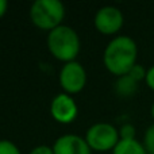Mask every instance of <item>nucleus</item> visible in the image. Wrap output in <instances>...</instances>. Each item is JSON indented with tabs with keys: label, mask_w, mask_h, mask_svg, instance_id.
Instances as JSON below:
<instances>
[{
	"label": "nucleus",
	"mask_w": 154,
	"mask_h": 154,
	"mask_svg": "<svg viewBox=\"0 0 154 154\" xmlns=\"http://www.w3.org/2000/svg\"><path fill=\"white\" fill-rule=\"evenodd\" d=\"M137 57L138 48L135 41L127 35H119L107 45L103 61L108 72L120 77L128 75V72L135 66Z\"/></svg>",
	"instance_id": "nucleus-1"
},
{
	"label": "nucleus",
	"mask_w": 154,
	"mask_h": 154,
	"mask_svg": "<svg viewBox=\"0 0 154 154\" xmlns=\"http://www.w3.org/2000/svg\"><path fill=\"white\" fill-rule=\"evenodd\" d=\"M48 48L57 60L72 62L80 51V38L72 27L61 24L49 32Z\"/></svg>",
	"instance_id": "nucleus-2"
},
{
	"label": "nucleus",
	"mask_w": 154,
	"mask_h": 154,
	"mask_svg": "<svg viewBox=\"0 0 154 154\" xmlns=\"http://www.w3.org/2000/svg\"><path fill=\"white\" fill-rule=\"evenodd\" d=\"M65 18V7L58 0H37L30 8V19L42 30H54Z\"/></svg>",
	"instance_id": "nucleus-3"
},
{
	"label": "nucleus",
	"mask_w": 154,
	"mask_h": 154,
	"mask_svg": "<svg viewBox=\"0 0 154 154\" xmlns=\"http://www.w3.org/2000/svg\"><path fill=\"white\" fill-rule=\"evenodd\" d=\"M85 141L95 152H107L114 150L120 141V135L119 131L109 123H96L88 128Z\"/></svg>",
	"instance_id": "nucleus-4"
},
{
	"label": "nucleus",
	"mask_w": 154,
	"mask_h": 154,
	"mask_svg": "<svg viewBox=\"0 0 154 154\" xmlns=\"http://www.w3.org/2000/svg\"><path fill=\"white\" fill-rule=\"evenodd\" d=\"M60 84L66 93H79L87 84V72L80 62H66L60 72Z\"/></svg>",
	"instance_id": "nucleus-5"
},
{
	"label": "nucleus",
	"mask_w": 154,
	"mask_h": 154,
	"mask_svg": "<svg viewBox=\"0 0 154 154\" xmlns=\"http://www.w3.org/2000/svg\"><path fill=\"white\" fill-rule=\"evenodd\" d=\"M95 26L104 35L116 34L123 26L122 11L112 5L101 7L95 15Z\"/></svg>",
	"instance_id": "nucleus-6"
},
{
	"label": "nucleus",
	"mask_w": 154,
	"mask_h": 154,
	"mask_svg": "<svg viewBox=\"0 0 154 154\" xmlns=\"http://www.w3.org/2000/svg\"><path fill=\"white\" fill-rule=\"evenodd\" d=\"M50 114L58 123L69 125L77 118L79 108L73 97H70L68 93H60L51 100Z\"/></svg>",
	"instance_id": "nucleus-7"
},
{
	"label": "nucleus",
	"mask_w": 154,
	"mask_h": 154,
	"mask_svg": "<svg viewBox=\"0 0 154 154\" xmlns=\"http://www.w3.org/2000/svg\"><path fill=\"white\" fill-rule=\"evenodd\" d=\"M91 150L87 141L75 134H65L53 145L54 154H92Z\"/></svg>",
	"instance_id": "nucleus-8"
},
{
	"label": "nucleus",
	"mask_w": 154,
	"mask_h": 154,
	"mask_svg": "<svg viewBox=\"0 0 154 154\" xmlns=\"http://www.w3.org/2000/svg\"><path fill=\"white\" fill-rule=\"evenodd\" d=\"M112 154H147L143 143L137 139H120L114 147Z\"/></svg>",
	"instance_id": "nucleus-9"
},
{
	"label": "nucleus",
	"mask_w": 154,
	"mask_h": 154,
	"mask_svg": "<svg viewBox=\"0 0 154 154\" xmlns=\"http://www.w3.org/2000/svg\"><path fill=\"white\" fill-rule=\"evenodd\" d=\"M138 89V81L133 79L131 76L125 75L118 77L116 82H115V91L119 96H123V97H130Z\"/></svg>",
	"instance_id": "nucleus-10"
},
{
	"label": "nucleus",
	"mask_w": 154,
	"mask_h": 154,
	"mask_svg": "<svg viewBox=\"0 0 154 154\" xmlns=\"http://www.w3.org/2000/svg\"><path fill=\"white\" fill-rule=\"evenodd\" d=\"M143 146L147 154H154V125H152L145 133Z\"/></svg>",
	"instance_id": "nucleus-11"
},
{
	"label": "nucleus",
	"mask_w": 154,
	"mask_h": 154,
	"mask_svg": "<svg viewBox=\"0 0 154 154\" xmlns=\"http://www.w3.org/2000/svg\"><path fill=\"white\" fill-rule=\"evenodd\" d=\"M0 154H20V150L11 141L2 139L0 141Z\"/></svg>",
	"instance_id": "nucleus-12"
},
{
	"label": "nucleus",
	"mask_w": 154,
	"mask_h": 154,
	"mask_svg": "<svg viewBox=\"0 0 154 154\" xmlns=\"http://www.w3.org/2000/svg\"><path fill=\"white\" fill-rule=\"evenodd\" d=\"M146 73H147V70H145V68L142 66V65H139V64H137L133 68V69L128 72V76H131L135 81H141V80H145L146 79Z\"/></svg>",
	"instance_id": "nucleus-13"
},
{
	"label": "nucleus",
	"mask_w": 154,
	"mask_h": 154,
	"mask_svg": "<svg viewBox=\"0 0 154 154\" xmlns=\"http://www.w3.org/2000/svg\"><path fill=\"white\" fill-rule=\"evenodd\" d=\"M120 139H135V128L133 125H123L119 131Z\"/></svg>",
	"instance_id": "nucleus-14"
},
{
	"label": "nucleus",
	"mask_w": 154,
	"mask_h": 154,
	"mask_svg": "<svg viewBox=\"0 0 154 154\" xmlns=\"http://www.w3.org/2000/svg\"><path fill=\"white\" fill-rule=\"evenodd\" d=\"M30 154H54L53 147H49L46 145H41V146H37L30 152Z\"/></svg>",
	"instance_id": "nucleus-15"
},
{
	"label": "nucleus",
	"mask_w": 154,
	"mask_h": 154,
	"mask_svg": "<svg viewBox=\"0 0 154 154\" xmlns=\"http://www.w3.org/2000/svg\"><path fill=\"white\" fill-rule=\"evenodd\" d=\"M145 81H146L147 87H149L152 91H154V65H153L152 68H149V69H147L146 79H145Z\"/></svg>",
	"instance_id": "nucleus-16"
},
{
	"label": "nucleus",
	"mask_w": 154,
	"mask_h": 154,
	"mask_svg": "<svg viewBox=\"0 0 154 154\" xmlns=\"http://www.w3.org/2000/svg\"><path fill=\"white\" fill-rule=\"evenodd\" d=\"M7 7H8V3L5 2V0H0V18H2V16L5 14Z\"/></svg>",
	"instance_id": "nucleus-17"
},
{
	"label": "nucleus",
	"mask_w": 154,
	"mask_h": 154,
	"mask_svg": "<svg viewBox=\"0 0 154 154\" xmlns=\"http://www.w3.org/2000/svg\"><path fill=\"white\" fill-rule=\"evenodd\" d=\"M150 112H152V116H153V119H154V104L152 106V109H150Z\"/></svg>",
	"instance_id": "nucleus-18"
}]
</instances>
